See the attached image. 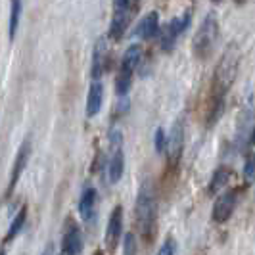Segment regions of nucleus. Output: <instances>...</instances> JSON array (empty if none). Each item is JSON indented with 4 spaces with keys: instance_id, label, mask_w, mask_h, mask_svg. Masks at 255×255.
Returning <instances> with one entry per match:
<instances>
[{
    "instance_id": "f03ea898",
    "label": "nucleus",
    "mask_w": 255,
    "mask_h": 255,
    "mask_svg": "<svg viewBox=\"0 0 255 255\" xmlns=\"http://www.w3.org/2000/svg\"><path fill=\"white\" fill-rule=\"evenodd\" d=\"M134 219L142 238L148 240L150 236H153L155 223H157V196L150 180H144L138 188L136 204H134Z\"/></svg>"
},
{
    "instance_id": "6e6552de",
    "label": "nucleus",
    "mask_w": 255,
    "mask_h": 255,
    "mask_svg": "<svg viewBox=\"0 0 255 255\" xmlns=\"http://www.w3.org/2000/svg\"><path fill=\"white\" fill-rule=\"evenodd\" d=\"M234 209H236V192L227 190L217 196V200H215V204H213V213H211V217H213V221H215L217 225H223V223H227V221L232 217Z\"/></svg>"
},
{
    "instance_id": "5701e85b",
    "label": "nucleus",
    "mask_w": 255,
    "mask_h": 255,
    "mask_svg": "<svg viewBox=\"0 0 255 255\" xmlns=\"http://www.w3.org/2000/svg\"><path fill=\"white\" fill-rule=\"evenodd\" d=\"M157 255H175V242H173V238H169L167 242H163V246L159 248Z\"/></svg>"
},
{
    "instance_id": "39448f33",
    "label": "nucleus",
    "mask_w": 255,
    "mask_h": 255,
    "mask_svg": "<svg viewBox=\"0 0 255 255\" xmlns=\"http://www.w3.org/2000/svg\"><path fill=\"white\" fill-rule=\"evenodd\" d=\"M134 4L130 0H114V12H112V25H110V35L112 38L119 40L125 35L130 21V13H132Z\"/></svg>"
},
{
    "instance_id": "9d476101",
    "label": "nucleus",
    "mask_w": 255,
    "mask_h": 255,
    "mask_svg": "<svg viewBox=\"0 0 255 255\" xmlns=\"http://www.w3.org/2000/svg\"><path fill=\"white\" fill-rule=\"evenodd\" d=\"M83 252V234L75 223H67L62 240V255H79Z\"/></svg>"
},
{
    "instance_id": "ddd939ff",
    "label": "nucleus",
    "mask_w": 255,
    "mask_h": 255,
    "mask_svg": "<svg viewBox=\"0 0 255 255\" xmlns=\"http://www.w3.org/2000/svg\"><path fill=\"white\" fill-rule=\"evenodd\" d=\"M157 33H159V15L157 12H150L140 19V23L134 31V37L142 38V40H152Z\"/></svg>"
},
{
    "instance_id": "4be33fe9",
    "label": "nucleus",
    "mask_w": 255,
    "mask_h": 255,
    "mask_svg": "<svg viewBox=\"0 0 255 255\" xmlns=\"http://www.w3.org/2000/svg\"><path fill=\"white\" fill-rule=\"evenodd\" d=\"M153 144H155V152H163V146H165V130L163 128H157L155 130Z\"/></svg>"
},
{
    "instance_id": "4468645a",
    "label": "nucleus",
    "mask_w": 255,
    "mask_h": 255,
    "mask_svg": "<svg viewBox=\"0 0 255 255\" xmlns=\"http://www.w3.org/2000/svg\"><path fill=\"white\" fill-rule=\"evenodd\" d=\"M110 152L112 155H110V163H108V179L112 184H117L123 179V173H125V152H123V148H115Z\"/></svg>"
},
{
    "instance_id": "2eb2a0df",
    "label": "nucleus",
    "mask_w": 255,
    "mask_h": 255,
    "mask_svg": "<svg viewBox=\"0 0 255 255\" xmlns=\"http://www.w3.org/2000/svg\"><path fill=\"white\" fill-rule=\"evenodd\" d=\"M102 102H104V87L100 81H92L89 89V94H87V117H94L98 115V112L102 110Z\"/></svg>"
},
{
    "instance_id": "bb28decb",
    "label": "nucleus",
    "mask_w": 255,
    "mask_h": 255,
    "mask_svg": "<svg viewBox=\"0 0 255 255\" xmlns=\"http://www.w3.org/2000/svg\"><path fill=\"white\" fill-rule=\"evenodd\" d=\"M0 255H4V252H0Z\"/></svg>"
},
{
    "instance_id": "9b49d317",
    "label": "nucleus",
    "mask_w": 255,
    "mask_h": 255,
    "mask_svg": "<svg viewBox=\"0 0 255 255\" xmlns=\"http://www.w3.org/2000/svg\"><path fill=\"white\" fill-rule=\"evenodd\" d=\"M106 65H108V42L104 37H100L94 44L92 62H90V75L94 81H100L102 73L106 71Z\"/></svg>"
},
{
    "instance_id": "393cba45",
    "label": "nucleus",
    "mask_w": 255,
    "mask_h": 255,
    "mask_svg": "<svg viewBox=\"0 0 255 255\" xmlns=\"http://www.w3.org/2000/svg\"><path fill=\"white\" fill-rule=\"evenodd\" d=\"M234 4L236 6H242V4H246V0H234Z\"/></svg>"
},
{
    "instance_id": "a211bd4d",
    "label": "nucleus",
    "mask_w": 255,
    "mask_h": 255,
    "mask_svg": "<svg viewBox=\"0 0 255 255\" xmlns=\"http://www.w3.org/2000/svg\"><path fill=\"white\" fill-rule=\"evenodd\" d=\"M27 221V209L25 207H21L19 209V213L13 217V221L10 223V229H8V232H6V240L10 242V240H13L19 232H21V229H23V225H25Z\"/></svg>"
},
{
    "instance_id": "dca6fc26",
    "label": "nucleus",
    "mask_w": 255,
    "mask_h": 255,
    "mask_svg": "<svg viewBox=\"0 0 255 255\" xmlns=\"http://www.w3.org/2000/svg\"><path fill=\"white\" fill-rule=\"evenodd\" d=\"M96 190L94 188H87L81 196V202H79V215L83 221H90V217L94 215V209H96Z\"/></svg>"
},
{
    "instance_id": "7ed1b4c3",
    "label": "nucleus",
    "mask_w": 255,
    "mask_h": 255,
    "mask_svg": "<svg viewBox=\"0 0 255 255\" xmlns=\"http://www.w3.org/2000/svg\"><path fill=\"white\" fill-rule=\"evenodd\" d=\"M219 37V19H217V13L215 12H209L202 19V23L198 27L196 35H194V40H192V50H194V56L200 58V60H205L215 42H217Z\"/></svg>"
},
{
    "instance_id": "a878e982",
    "label": "nucleus",
    "mask_w": 255,
    "mask_h": 255,
    "mask_svg": "<svg viewBox=\"0 0 255 255\" xmlns=\"http://www.w3.org/2000/svg\"><path fill=\"white\" fill-rule=\"evenodd\" d=\"M130 2H132V4H134V6H136V4H138V2H140V0H130Z\"/></svg>"
},
{
    "instance_id": "f257e3e1",
    "label": "nucleus",
    "mask_w": 255,
    "mask_h": 255,
    "mask_svg": "<svg viewBox=\"0 0 255 255\" xmlns=\"http://www.w3.org/2000/svg\"><path fill=\"white\" fill-rule=\"evenodd\" d=\"M240 58L242 52L238 48V44H230L221 56L213 75V98H211V112H209V125L217 123L223 110H225V98L232 89L236 75H238V67H240Z\"/></svg>"
},
{
    "instance_id": "b1692460",
    "label": "nucleus",
    "mask_w": 255,
    "mask_h": 255,
    "mask_svg": "<svg viewBox=\"0 0 255 255\" xmlns=\"http://www.w3.org/2000/svg\"><path fill=\"white\" fill-rule=\"evenodd\" d=\"M40 255H58L56 254V246H54V244H48V246L44 248V252H42Z\"/></svg>"
},
{
    "instance_id": "0eeeda50",
    "label": "nucleus",
    "mask_w": 255,
    "mask_h": 255,
    "mask_svg": "<svg viewBox=\"0 0 255 255\" xmlns=\"http://www.w3.org/2000/svg\"><path fill=\"white\" fill-rule=\"evenodd\" d=\"M190 25V12H186L184 15H179L175 19H171L165 25V29L161 31V48L165 52H171L177 44V38L186 31V27Z\"/></svg>"
},
{
    "instance_id": "20e7f679",
    "label": "nucleus",
    "mask_w": 255,
    "mask_h": 255,
    "mask_svg": "<svg viewBox=\"0 0 255 255\" xmlns=\"http://www.w3.org/2000/svg\"><path fill=\"white\" fill-rule=\"evenodd\" d=\"M142 60V46L140 44H130L125 54H123V60H121V69H119V75H117V94L119 96H125L130 89V83H132V77L134 71L140 64Z\"/></svg>"
},
{
    "instance_id": "423d86ee",
    "label": "nucleus",
    "mask_w": 255,
    "mask_h": 255,
    "mask_svg": "<svg viewBox=\"0 0 255 255\" xmlns=\"http://www.w3.org/2000/svg\"><path fill=\"white\" fill-rule=\"evenodd\" d=\"M163 150H165L167 159L171 161V165H177L179 159L182 157V150H184V123H182V119H177L173 123V127L169 130V136H165Z\"/></svg>"
},
{
    "instance_id": "412c9836",
    "label": "nucleus",
    "mask_w": 255,
    "mask_h": 255,
    "mask_svg": "<svg viewBox=\"0 0 255 255\" xmlns=\"http://www.w3.org/2000/svg\"><path fill=\"white\" fill-rule=\"evenodd\" d=\"M254 177H255V163H254V157L250 155L248 161H246V165H244V179H246V182H254Z\"/></svg>"
},
{
    "instance_id": "f3484780",
    "label": "nucleus",
    "mask_w": 255,
    "mask_h": 255,
    "mask_svg": "<svg viewBox=\"0 0 255 255\" xmlns=\"http://www.w3.org/2000/svg\"><path fill=\"white\" fill-rule=\"evenodd\" d=\"M229 180H230V169H227V167H219L217 171L213 173V177H211V182H209L207 192H209L211 196H217L219 192L229 184Z\"/></svg>"
},
{
    "instance_id": "6ab92c4d",
    "label": "nucleus",
    "mask_w": 255,
    "mask_h": 255,
    "mask_svg": "<svg viewBox=\"0 0 255 255\" xmlns=\"http://www.w3.org/2000/svg\"><path fill=\"white\" fill-rule=\"evenodd\" d=\"M19 17H21V0H12V10H10V29H8L10 40L15 38L17 27H19Z\"/></svg>"
},
{
    "instance_id": "f8f14e48",
    "label": "nucleus",
    "mask_w": 255,
    "mask_h": 255,
    "mask_svg": "<svg viewBox=\"0 0 255 255\" xmlns=\"http://www.w3.org/2000/svg\"><path fill=\"white\" fill-rule=\"evenodd\" d=\"M29 157H31V142L25 140L21 146H19V152L13 159V167H12V175H10V184H8V192L12 190L13 186L17 184V180L21 179L23 171H25L27 163H29Z\"/></svg>"
},
{
    "instance_id": "aec40b11",
    "label": "nucleus",
    "mask_w": 255,
    "mask_h": 255,
    "mask_svg": "<svg viewBox=\"0 0 255 255\" xmlns=\"http://www.w3.org/2000/svg\"><path fill=\"white\" fill-rule=\"evenodd\" d=\"M136 238L132 232L125 234V240H123V255H136Z\"/></svg>"
},
{
    "instance_id": "1a4fd4ad",
    "label": "nucleus",
    "mask_w": 255,
    "mask_h": 255,
    "mask_svg": "<svg viewBox=\"0 0 255 255\" xmlns=\"http://www.w3.org/2000/svg\"><path fill=\"white\" fill-rule=\"evenodd\" d=\"M121 230H123V207L117 205L114 207L112 215L108 219V227H106L104 242H106L108 250H115V246L121 240Z\"/></svg>"
}]
</instances>
